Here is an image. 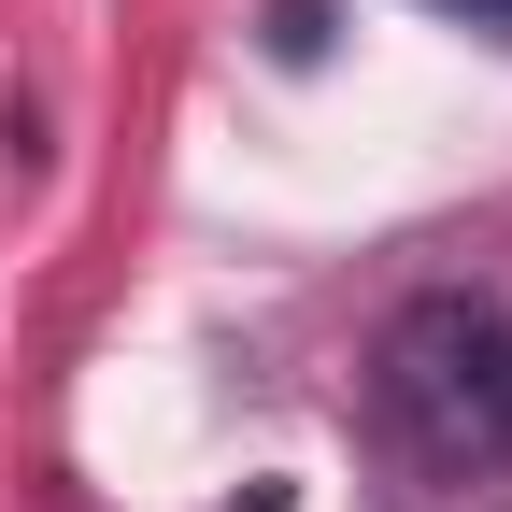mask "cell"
Returning a JSON list of instances; mask_svg holds the SVG:
<instances>
[{
    "label": "cell",
    "mask_w": 512,
    "mask_h": 512,
    "mask_svg": "<svg viewBox=\"0 0 512 512\" xmlns=\"http://www.w3.org/2000/svg\"><path fill=\"white\" fill-rule=\"evenodd\" d=\"M370 456L427 484V498H456L512 456V328L484 299H413L399 328H384L370 356Z\"/></svg>",
    "instance_id": "obj_1"
},
{
    "label": "cell",
    "mask_w": 512,
    "mask_h": 512,
    "mask_svg": "<svg viewBox=\"0 0 512 512\" xmlns=\"http://www.w3.org/2000/svg\"><path fill=\"white\" fill-rule=\"evenodd\" d=\"M427 15H456V29H484V43H512V0H427Z\"/></svg>",
    "instance_id": "obj_2"
},
{
    "label": "cell",
    "mask_w": 512,
    "mask_h": 512,
    "mask_svg": "<svg viewBox=\"0 0 512 512\" xmlns=\"http://www.w3.org/2000/svg\"><path fill=\"white\" fill-rule=\"evenodd\" d=\"M242 512H285V498H242Z\"/></svg>",
    "instance_id": "obj_3"
}]
</instances>
